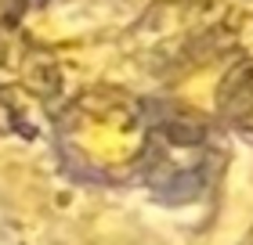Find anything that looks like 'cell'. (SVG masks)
<instances>
[{"instance_id": "cell-1", "label": "cell", "mask_w": 253, "mask_h": 245, "mask_svg": "<svg viewBox=\"0 0 253 245\" xmlns=\"http://www.w3.org/2000/svg\"><path fill=\"white\" fill-rule=\"evenodd\" d=\"M58 155L90 184H126L156 159V126L120 90H84L58 119Z\"/></svg>"}, {"instance_id": "cell-2", "label": "cell", "mask_w": 253, "mask_h": 245, "mask_svg": "<svg viewBox=\"0 0 253 245\" xmlns=\"http://www.w3.org/2000/svg\"><path fill=\"white\" fill-rule=\"evenodd\" d=\"M213 115L224 130H232L239 141L253 144V58L235 62L217 79L213 90Z\"/></svg>"}, {"instance_id": "cell-3", "label": "cell", "mask_w": 253, "mask_h": 245, "mask_svg": "<svg viewBox=\"0 0 253 245\" xmlns=\"http://www.w3.org/2000/svg\"><path fill=\"white\" fill-rule=\"evenodd\" d=\"M243 245H253V231H250V238H246V242H243Z\"/></svg>"}]
</instances>
